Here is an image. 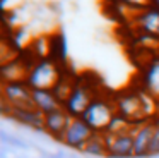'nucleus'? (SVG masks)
Returning a JSON list of instances; mask_svg holds the SVG:
<instances>
[{"instance_id":"19","label":"nucleus","mask_w":159,"mask_h":158,"mask_svg":"<svg viewBox=\"0 0 159 158\" xmlns=\"http://www.w3.org/2000/svg\"><path fill=\"white\" fill-rule=\"evenodd\" d=\"M154 122H156V126H157V127H159V112H157V115H156V117H154Z\"/></svg>"},{"instance_id":"3","label":"nucleus","mask_w":159,"mask_h":158,"mask_svg":"<svg viewBox=\"0 0 159 158\" xmlns=\"http://www.w3.org/2000/svg\"><path fill=\"white\" fill-rule=\"evenodd\" d=\"M113 101H115V110H116L118 115L127 119L128 122H132L134 126H139V124L145 122V120H151V119H145V115H144L142 101H140V96H139L137 89H135V91L121 93V95H118Z\"/></svg>"},{"instance_id":"16","label":"nucleus","mask_w":159,"mask_h":158,"mask_svg":"<svg viewBox=\"0 0 159 158\" xmlns=\"http://www.w3.org/2000/svg\"><path fill=\"white\" fill-rule=\"evenodd\" d=\"M74 86H75V82H74L72 79H69L67 76H62V77H60V81L57 82V86L53 88V93H55L57 98L62 101V105H63V101L69 98L70 93H72Z\"/></svg>"},{"instance_id":"17","label":"nucleus","mask_w":159,"mask_h":158,"mask_svg":"<svg viewBox=\"0 0 159 158\" xmlns=\"http://www.w3.org/2000/svg\"><path fill=\"white\" fill-rule=\"evenodd\" d=\"M121 5H125L127 9L137 10V12H142V10L149 9L152 3V0H118Z\"/></svg>"},{"instance_id":"8","label":"nucleus","mask_w":159,"mask_h":158,"mask_svg":"<svg viewBox=\"0 0 159 158\" xmlns=\"http://www.w3.org/2000/svg\"><path fill=\"white\" fill-rule=\"evenodd\" d=\"M104 134V141L108 146V156L110 158H134V134L132 129L123 134Z\"/></svg>"},{"instance_id":"5","label":"nucleus","mask_w":159,"mask_h":158,"mask_svg":"<svg viewBox=\"0 0 159 158\" xmlns=\"http://www.w3.org/2000/svg\"><path fill=\"white\" fill-rule=\"evenodd\" d=\"M98 95H94V91H91V88L86 82H75L72 93L69 95V98L63 101V110L69 113L72 119H80L82 113L87 110V106L91 105L94 98Z\"/></svg>"},{"instance_id":"13","label":"nucleus","mask_w":159,"mask_h":158,"mask_svg":"<svg viewBox=\"0 0 159 158\" xmlns=\"http://www.w3.org/2000/svg\"><path fill=\"white\" fill-rule=\"evenodd\" d=\"M31 69V65L22 64L21 60H12L5 62L2 65V79L4 82H16V81H26L28 72Z\"/></svg>"},{"instance_id":"10","label":"nucleus","mask_w":159,"mask_h":158,"mask_svg":"<svg viewBox=\"0 0 159 158\" xmlns=\"http://www.w3.org/2000/svg\"><path fill=\"white\" fill-rule=\"evenodd\" d=\"M70 120H72V117L63 108L55 110V112L45 115V132L50 134L52 137H55L57 141H60L63 132H65V129L69 127Z\"/></svg>"},{"instance_id":"1","label":"nucleus","mask_w":159,"mask_h":158,"mask_svg":"<svg viewBox=\"0 0 159 158\" xmlns=\"http://www.w3.org/2000/svg\"><path fill=\"white\" fill-rule=\"evenodd\" d=\"M116 115L115 110V101L113 100L103 98V96H96L91 101V105L87 106V110L82 113L80 119L94 131V132H106L110 122L113 120V117Z\"/></svg>"},{"instance_id":"7","label":"nucleus","mask_w":159,"mask_h":158,"mask_svg":"<svg viewBox=\"0 0 159 158\" xmlns=\"http://www.w3.org/2000/svg\"><path fill=\"white\" fill-rule=\"evenodd\" d=\"M2 113L5 117H11L16 122L28 126L34 131H43L45 132V115L38 112L36 108H12L7 103L2 101Z\"/></svg>"},{"instance_id":"6","label":"nucleus","mask_w":159,"mask_h":158,"mask_svg":"<svg viewBox=\"0 0 159 158\" xmlns=\"http://www.w3.org/2000/svg\"><path fill=\"white\" fill-rule=\"evenodd\" d=\"M94 131L84 122L82 119H72L69 124V127L65 129L60 143H63L65 146L72 148V150H79L82 151L84 146L87 144V141L94 136Z\"/></svg>"},{"instance_id":"11","label":"nucleus","mask_w":159,"mask_h":158,"mask_svg":"<svg viewBox=\"0 0 159 158\" xmlns=\"http://www.w3.org/2000/svg\"><path fill=\"white\" fill-rule=\"evenodd\" d=\"M33 105L43 115H48L58 108H63L62 101L57 98L53 89H33Z\"/></svg>"},{"instance_id":"2","label":"nucleus","mask_w":159,"mask_h":158,"mask_svg":"<svg viewBox=\"0 0 159 158\" xmlns=\"http://www.w3.org/2000/svg\"><path fill=\"white\" fill-rule=\"evenodd\" d=\"M60 77H62V74L55 62L41 58L31 65L24 82L31 89H53L57 82L60 81Z\"/></svg>"},{"instance_id":"4","label":"nucleus","mask_w":159,"mask_h":158,"mask_svg":"<svg viewBox=\"0 0 159 158\" xmlns=\"http://www.w3.org/2000/svg\"><path fill=\"white\" fill-rule=\"evenodd\" d=\"M2 101L12 108H34L33 89L24 81L4 82L2 84Z\"/></svg>"},{"instance_id":"15","label":"nucleus","mask_w":159,"mask_h":158,"mask_svg":"<svg viewBox=\"0 0 159 158\" xmlns=\"http://www.w3.org/2000/svg\"><path fill=\"white\" fill-rule=\"evenodd\" d=\"M84 153L87 155H93V156H108V146H106V141H104V134L96 132L87 144L84 146Z\"/></svg>"},{"instance_id":"14","label":"nucleus","mask_w":159,"mask_h":158,"mask_svg":"<svg viewBox=\"0 0 159 158\" xmlns=\"http://www.w3.org/2000/svg\"><path fill=\"white\" fill-rule=\"evenodd\" d=\"M145 91L159 101V60H152L144 72Z\"/></svg>"},{"instance_id":"12","label":"nucleus","mask_w":159,"mask_h":158,"mask_svg":"<svg viewBox=\"0 0 159 158\" xmlns=\"http://www.w3.org/2000/svg\"><path fill=\"white\" fill-rule=\"evenodd\" d=\"M135 22H137L139 27L144 29L149 36L159 38V9L149 7V9L139 12V16L135 17Z\"/></svg>"},{"instance_id":"9","label":"nucleus","mask_w":159,"mask_h":158,"mask_svg":"<svg viewBox=\"0 0 159 158\" xmlns=\"http://www.w3.org/2000/svg\"><path fill=\"white\" fill-rule=\"evenodd\" d=\"M154 129H156L154 119L145 120V122L132 127V134H134V158L149 156V146H151Z\"/></svg>"},{"instance_id":"18","label":"nucleus","mask_w":159,"mask_h":158,"mask_svg":"<svg viewBox=\"0 0 159 158\" xmlns=\"http://www.w3.org/2000/svg\"><path fill=\"white\" fill-rule=\"evenodd\" d=\"M156 155H159V127L157 126L154 129V134H152V139H151V146H149V156H156Z\"/></svg>"}]
</instances>
